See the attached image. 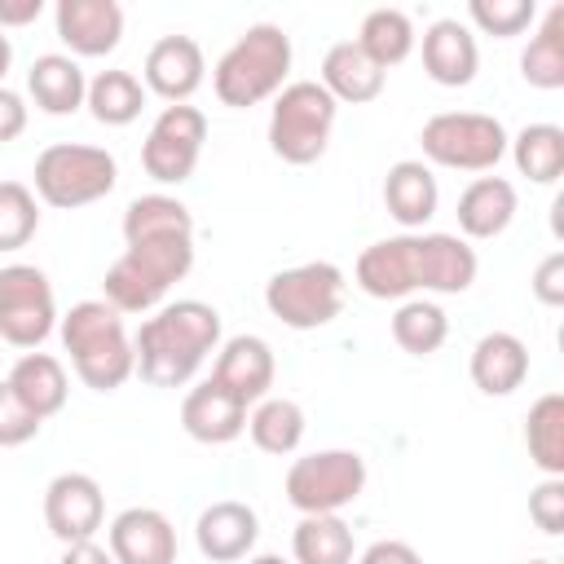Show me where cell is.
I'll use <instances>...</instances> for the list:
<instances>
[{"mask_svg":"<svg viewBox=\"0 0 564 564\" xmlns=\"http://www.w3.org/2000/svg\"><path fill=\"white\" fill-rule=\"evenodd\" d=\"M194 269V216L172 194H141L123 212V256L106 269V304L150 313Z\"/></svg>","mask_w":564,"mask_h":564,"instance_id":"6da1fadb","label":"cell"},{"mask_svg":"<svg viewBox=\"0 0 564 564\" xmlns=\"http://www.w3.org/2000/svg\"><path fill=\"white\" fill-rule=\"evenodd\" d=\"M216 344H220V313L212 304L203 300L163 304L132 335L137 375L150 388H181L198 375V366L207 361V352H216Z\"/></svg>","mask_w":564,"mask_h":564,"instance_id":"7a4b0ae2","label":"cell"},{"mask_svg":"<svg viewBox=\"0 0 564 564\" xmlns=\"http://www.w3.org/2000/svg\"><path fill=\"white\" fill-rule=\"evenodd\" d=\"M286 75H291V35L278 22H256L220 53L212 70V88L220 106L247 110L278 97L286 88Z\"/></svg>","mask_w":564,"mask_h":564,"instance_id":"3957f363","label":"cell"},{"mask_svg":"<svg viewBox=\"0 0 564 564\" xmlns=\"http://www.w3.org/2000/svg\"><path fill=\"white\" fill-rule=\"evenodd\" d=\"M62 348L70 352L79 383L93 392H115L137 370L132 339L123 330V313L110 308L106 300H79L62 317Z\"/></svg>","mask_w":564,"mask_h":564,"instance_id":"277c9868","label":"cell"},{"mask_svg":"<svg viewBox=\"0 0 564 564\" xmlns=\"http://www.w3.org/2000/svg\"><path fill=\"white\" fill-rule=\"evenodd\" d=\"M339 101L317 84V79H295L273 97L269 110V150L282 163H317L330 145V128H335Z\"/></svg>","mask_w":564,"mask_h":564,"instance_id":"5b68a950","label":"cell"},{"mask_svg":"<svg viewBox=\"0 0 564 564\" xmlns=\"http://www.w3.org/2000/svg\"><path fill=\"white\" fill-rule=\"evenodd\" d=\"M115 181H119V163L101 145L57 141V145L40 150V159H35V198L57 212H75V207L106 198L115 189Z\"/></svg>","mask_w":564,"mask_h":564,"instance_id":"8992f818","label":"cell"},{"mask_svg":"<svg viewBox=\"0 0 564 564\" xmlns=\"http://www.w3.org/2000/svg\"><path fill=\"white\" fill-rule=\"evenodd\" d=\"M419 145H423V159H432L436 167L489 172L507 154L511 137H507L502 119H494V115H480V110H441V115H432L423 123Z\"/></svg>","mask_w":564,"mask_h":564,"instance_id":"52a82bcc","label":"cell"},{"mask_svg":"<svg viewBox=\"0 0 564 564\" xmlns=\"http://www.w3.org/2000/svg\"><path fill=\"white\" fill-rule=\"evenodd\" d=\"M264 308L291 330H317L344 308V269L330 260L282 269L264 282Z\"/></svg>","mask_w":564,"mask_h":564,"instance_id":"ba28073f","label":"cell"},{"mask_svg":"<svg viewBox=\"0 0 564 564\" xmlns=\"http://www.w3.org/2000/svg\"><path fill=\"white\" fill-rule=\"evenodd\" d=\"M366 489V458L357 449H317L286 467V502L300 516H339Z\"/></svg>","mask_w":564,"mask_h":564,"instance_id":"9c48e42d","label":"cell"},{"mask_svg":"<svg viewBox=\"0 0 564 564\" xmlns=\"http://www.w3.org/2000/svg\"><path fill=\"white\" fill-rule=\"evenodd\" d=\"M57 326V300L35 264H4L0 269V344L35 352Z\"/></svg>","mask_w":564,"mask_h":564,"instance_id":"30bf717a","label":"cell"},{"mask_svg":"<svg viewBox=\"0 0 564 564\" xmlns=\"http://www.w3.org/2000/svg\"><path fill=\"white\" fill-rule=\"evenodd\" d=\"M207 141V115L189 101L181 106H163L159 119L150 123L145 141H141V167L145 176H154L159 185H181L194 176L198 154Z\"/></svg>","mask_w":564,"mask_h":564,"instance_id":"8fae6325","label":"cell"},{"mask_svg":"<svg viewBox=\"0 0 564 564\" xmlns=\"http://www.w3.org/2000/svg\"><path fill=\"white\" fill-rule=\"evenodd\" d=\"M106 520V494L88 471H62L48 480L44 489V524L48 533L70 546V542H88Z\"/></svg>","mask_w":564,"mask_h":564,"instance_id":"7c38bea8","label":"cell"},{"mask_svg":"<svg viewBox=\"0 0 564 564\" xmlns=\"http://www.w3.org/2000/svg\"><path fill=\"white\" fill-rule=\"evenodd\" d=\"M352 278L370 300H410L419 291V234L370 242L357 256Z\"/></svg>","mask_w":564,"mask_h":564,"instance_id":"4fadbf2b","label":"cell"},{"mask_svg":"<svg viewBox=\"0 0 564 564\" xmlns=\"http://www.w3.org/2000/svg\"><path fill=\"white\" fill-rule=\"evenodd\" d=\"M141 75H145V93L163 97L167 106H181V101H189L203 88L207 62H203L198 40H189V35H163V40L150 44Z\"/></svg>","mask_w":564,"mask_h":564,"instance_id":"5bb4252c","label":"cell"},{"mask_svg":"<svg viewBox=\"0 0 564 564\" xmlns=\"http://www.w3.org/2000/svg\"><path fill=\"white\" fill-rule=\"evenodd\" d=\"M53 22L75 57H106L123 40V9L115 0H57Z\"/></svg>","mask_w":564,"mask_h":564,"instance_id":"9a60e30c","label":"cell"},{"mask_svg":"<svg viewBox=\"0 0 564 564\" xmlns=\"http://www.w3.org/2000/svg\"><path fill=\"white\" fill-rule=\"evenodd\" d=\"M273 375H278V361H273V348L260 335L225 339L220 352H216V366H212V383H220L242 405L264 401L269 388H273Z\"/></svg>","mask_w":564,"mask_h":564,"instance_id":"2e32d148","label":"cell"},{"mask_svg":"<svg viewBox=\"0 0 564 564\" xmlns=\"http://www.w3.org/2000/svg\"><path fill=\"white\" fill-rule=\"evenodd\" d=\"M115 564H176V529L154 507H128L110 520Z\"/></svg>","mask_w":564,"mask_h":564,"instance_id":"e0dca14e","label":"cell"},{"mask_svg":"<svg viewBox=\"0 0 564 564\" xmlns=\"http://www.w3.org/2000/svg\"><path fill=\"white\" fill-rule=\"evenodd\" d=\"M476 66H480V48H476V35H471L467 22L436 18L423 31V70H427L432 84H441V88H467L476 79Z\"/></svg>","mask_w":564,"mask_h":564,"instance_id":"ac0fdd59","label":"cell"},{"mask_svg":"<svg viewBox=\"0 0 564 564\" xmlns=\"http://www.w3.org/2000/svg\"><path fill=\"white\" fill-rule=\"evenodd\" d=\"M256 538H260V516H256L247 502H238V498L212 502V507L198 516V524H194V542H198V551H203L212 564L247 560L251 546H256Z\"/></svg>","mask_w":564,"mask_h":564,"instance_id":"d6986e66","label":"cell"},{"mask_svg":"<svg viewBox=\"0 0 564 564\" xmlns=\"http://www.w3.org/2000/svg\"><path fill=\"white\" fill-rule=\"evenodd\" d=\"M181 427L198 441V445H229L247 432V405L238 397H229L220 383H198L185 392L181 401Z\"/></svg>","mask_w":564,"mask_h":564,"instance_id":"ffe728a7","label":"cell"},{"mask_svg":"<svg viewBox=\"0 0 564 564\" xmlns=\"http://www.w3.org/2000/svg\"><path fill=\"white\" fill-rule=\"evenodd\" d=\"M476 251L458 234H419V291L463 295L476 282Z\"/></svg>","mask_w":564,"mask_h":564,"instance_id":"44dd1931","label":"cell"},{"mask_svg":"<svg viewBox=\"0 0 564 564\" xmlns=\"http://www.w3.org/2000/svg\"><path fill=\"white\" fill-rule=\"evenodd\" d=\"M436 203H441V189H436V176H432V167L423 159H401V163L388 167V176H383V207H388V216L405 234L423 229L436 216Z\"/></svg>","mask_w":564,"mask_h":564,"instance_id":"7402d4cb","label":"cell"},{"mask_svg":"<svg viewBox=\"0 0 564 564\" xmlns=\"http://www.w3.org/2000/svg\"><path fill=\"white\" fill-rule=\"evenodd\" d=\"M471 383L485 397H511L529 375V348L511 330H489L471 348Z\"/></svg>","mask_w":564,"mask_h":564,"instance_id":"603a6c76","label":"cell"},{"mask_svg":"<svg viewBox=\"0 0 564 564\" xmlns=\"http://www.w3.org/2000/svg\"><path fill=\"white\" fill-rule=\"evenodd\" d=\"M335 101H348V106H366L383 93L388 84V70H379L357 40H339L326 48L322 57V79H317Z\"/></svg>","mask_w":564,"mask_h":564,"instance_id":"cb8c5ba5","label":"cell"},{"mask_svg":"<svg viewBox=\"0 0 564 564\" xmlns=\"http://www.w3.org/2000/svg\"><path fill=\"white\" fill-rule=\"evenodd\" d=\"M4 383L13 388V397H18L40 423L53 419V414L66 405V392H70L66 366H62L53 352H22V357L13 361V370H9Z\"/></svg>","mask_w":564,"mask_h":564,"instance_id":"d4e9b609","label":"cell"},{"mask_svg":"<svg viewBox=\"0 0 564 564\" xmlns=\"http://www.w3.org/2000/svg\"><path fill=\"white\" fill-rule=\"evenodd\" d=\"M26 93L44 115H75L88 97V79L70 53H44L26 70Z\"/></svg>","mask_w":564,"mask_h":564,"instance_id":"484cf974","label":"cell"},{"mask_svg":"<svg viewBox=\"0 0 564 564\" xmlns=\"http://www.w3.org/2000/svg\"><path fill=\"white\" fill-rule=\"evenodd\" d=\"M458 229L467 238H498L516 220V185L507 176H476L458 194Z\"/></svg>","mask_w":564,"mask_h":564,"instance_id":"4316f807","label":"cell"},{"mask_svg":"<svg viewBox=\"0 0 564 564\" xmlns=\"http://www.w3.org/2000/svg\"><path fill=\"white\" fill-rule=\"evenodd\" d=\"M520 75H524V84H533L542 93L564 88V4L546 9L538 35L520 53Z\"/></svg>","mask_w":564,"mask_h":564,"instance_id":"83f0119b","label":"cell"},{"mask_svg":"<svg viewBox=\"0 0 564 564\" xmlns=\"http://www.w3.org/2000/svg\"><path fill=\"white\" fill-rule=\"evenodd\" d=\"M524 445H529V463L538 471L564 476V397L560 392H546L529 405Z\"/></svg>","mask_w":564,"mask_h":564,"instance_id":"f1b7e54d","label":"cell"},{"mask_svg":"<svg viewBox=\"0 0 564 564\" xmlns=\"http://www.w3.org/2000/svg\"><path fill=\"white\" fill-rule=\"evenodd\" d=\"M357 44L361 53L388 70V66H401L410 53H414V22L405 9H370L361 18V31H357Z\"/></svg>","mask_w":564,"mask_h":564,"instance_id":"f546056e","label":"cell"},{"mask_svg":"<svg viewBox=\"0 0 564 564\" xmlns=\"http://www.w3.org/2000/svg\"><path fill=\"white\" fill-rule=\"evenodd\" d=\"M84 106L93 110L97 123L106 128H128L141 106H145V84L132 75V70H101L88 79V97Z\"/></svg>","mask_w":564,"mask_h":564,"instance_id":"4dcf8cb0","label":"cell"},{"mask_svg":"<svg viewBox=\"0 0 564 564\" xmlns=\"http://www.w3.org/2000/svg\"><path fill=\"white\" fill-rule=\"evenodd\" d=\"M304 410L291 401V397H264L256 401V410L247 414V432L256 441V449L264 454H295L300 441H304Z\"/></svg>","mask_w":564,"mask_h":564,"instance_id":"1f68e13d","label":"cell"},{"mask_svg":"<svg viewBox=\"0 0 564 564\" xmlns=\"http://www.w3.org/2000/svg\"><path fill=\"white\" fill-rule=\"evenodd\" d=\"M507 150H511L520 176H529L533 185H555L564 172V128H555V123L520 128Z\"/></svg>","mask_w":564,"mask_h":564,"instance_id":"d6a6232c","label":"cell"},{"mask_svg":"<svg viewBox=\"0 0 564 564\" xmlns=\"http://www.w3.org/2000/svg\"><path fill=\"white\" fill-rule=\"evenodd\" d=\"M291 555L295 564H352V529L339 516H300Z\"/></svg>","mask_w":564,"mask_h":564,"instance_id":"836d02e7","label":"cell"},{"mask_svg":"<svg viewBox=\"0 0 564 564\" xmlns=\"http://www.w3.org/2000/svg\"><path fill=\"white\" fill-rule=\"evenodd\" d=\"M449 335V317L432 300H401L392 313V339L410 357H432Z\"/></svg>","mask_w":564,"mask_h":564,"instance_id":"e575fe53","label":"cell"},{"mask_svg":"<svg viewBox=\"0 0 564 564\" xmlns=\"http://www.w3.org/2000/svg\"><path fill=\"white\" fill-rule=\"evenodd\" d=\"M40 229L35 189L22 181H0V251H18Z\"/></svg>","mask_w":564,"mask_h":564,"instance_id":"d590c367","label":"cell"},{"mask_svg":"<svg viewBox=\"0 0 564 564\" xmlns=\"http://www.w3.org/2000/svg\"><path fill=\"white\" fill-rule=\"evenodd\" d=\"M467 18H471L476 31L498 35V40H511V35H520L538 18V4L533 0H471L467 4Z\"/></svg>","mask_w":564,"mask_h":564,"instance_id":"8d00e7d4","label":"cell"},{"mask_svg":"<svg viewBox=\"0 0 564 564\" xmlns=\"http://www.w3.org/2000/svg\"><path fill=\"white\" fill-rule=\"evenodd\" d=\"M40 432V419L13 397V388L0 379V449H18L26 441H35Z\"/></svg>","mask_w":564,"mask_h":564,"instance_id":"74e56055","label":"cell"},{"mask_svg":"<svg viewBox=\"0 0 564 564\" xmlns=\"http://www.w3.org/2000/svg\"><path fill=\"white\" fill-rule=\"evenodd\" d=\"M529 516L542 533H560L564 529V476H546L533 494H529Z\"/></svg>","mask_w":564,"mask_h":564,"instance_id":"f35d334b","label":"cell"},{"mask_svg":"<svg viewBox=\"0 0 564 564\" xmlns=\"http://www.w3.org/2000/svg\"><path fill=\"white\" fill-rule=\"evenodd\" d=\"M533 295H538V304H546V308H560L564 304V251H551V256H542V264L533 269Z\"/></svg>","mask_w":564,"mask_h":564,"instance_id":"ab89813d","label":"cell"},{"mask_svg":"<svg viewBox=\"0 0 564 564\" xmlns=\"http://www.w3.org/2000/svg\"><path fill=\"white\" fill-rule=\"evenodd\" d=\"M357 564H423V555L410 542H401V538H379V542H370L361 551Z\"/></svg>","mask_w":564,"mask_h":564,"instance_id":"60d3db41","label":"cell"},{"mask_svg":"<svg viewBox=\"0 0 564 564\" xmlns=\"http://www.w3.org/2000/svg\"><path fill=\"white\" fill-rule=\"evenodd\" d=\"M22 132H26V101L13 88L0 84V145L18 141Z\"/></svg>","mask_w":564,"mask_h":564,"instance_id":"b9f144b4","label":"cell"},{"mask_svg":"<svg viewBox=\"0 0 564 564\" xmlns=\"http://www.w3.org/2000/svg\"><path fill=\"white\" fill-rule=\"evenodd\" d=\"M44 13V0H0V31L4 26H26Z\"/></svg>","mask_w":564,"mask_h":564,"instance_id":"7bdbcfd3","label":"cell"},{"mask_svg":"<svg viewBox=\"0 0 564 564\" xmlns=\"http://www.w3.org/2000/svg\"><path fill=\"white\" fill-rule=\"evenodd\" d=\"M57 564H115V555L88 538V542H70V546L62 551V560H57Z\"/></svg>","mask_w":564,"mask_h":564,"instance_id":"ee69618b","label":"cell"},{"mask_svg":"<svg viewBox=\"0 0 564 564\" xmlns=\"http://www.w3.org/2000/svg\"><path fill=\"white\" fill-rule=\"evenodd\" d=\"M9 62H13V44H9V35L0 31V79L9 75Z\"/></svg>","mask_w":564,"mask_h":564,"instance_id":"f6af8a7d","label":"cell"},{"mask_svg":"<svg viewBox=\"0 0 564 564\" xmlns=\"http://www.w3.org/2000/svg\"><path fill=\"white\" fill-rule=\"evenodd\" d=\"M247 564H291V560H282V555H273V551H264V555H251Z\"/></svg>","mask_w":564,"mask_h":564,"instance_id":"bcb514c9","label":"cell"},{"mask_svg":"<svg viewBox=\"0 0 564 564\" xmlns=\"http://www.w3.org/2000/svg\"><path fill=\"white\" fill-rule=\"evenodd\" d=\"M529 564H551V560H529Z\"/></svg>","mask_w":564,"mask_h":564,"instance_id":"7dc6e473","label":"cell"}]
</instances>
